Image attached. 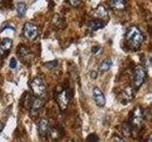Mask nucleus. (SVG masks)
Returning <instances> with one entry per match:
<instances>
[{
	"mask_svg": "<svg viewBox=\"0 0 152 142\" xmlns=\"http://www.w3.org/2000/svg\"><path fill=\"white\" fill-rule=\"evenodd\" d=\"M57 65V62L56 61H53V62H50V63H47L45 64V66H47L49 69H51V68H53L55 67V66Z\"/></svg>",
	"mask_w": 152,
	"mask_h": 142,
	"instance_id": "6ab92c4d",
	"label": "nucleus"
},
{
	"mask_svg": "<svg viewBox=\"0 0 152 142\" xmlns=\"http://www.w3.org/2000/svg\"><path fill=\"white\" fill-rule=\"evenodd\" d=\"M104 24L103 21H101L100 19H96V20H92L89 22L88 28L91 31H96V30H100V28H104Z\"/></svg>",
	"mask_w": 152,
	"mask_h": 142,
	"instance_id": "f8f14e48",
	"label": "nucleus"
},
{
	"mask_svg": "<svg viewBox=\"0 0 152 142\" xmlns=\"http://www.w3.org/2000/svg\"><path fill=\"white\" fill-rule=\"evenodd\" d=\"M30 106H31V113L32 115H36L43 107V101L38 97L34 98L32 99L31 103L30 104Z\"/></svg>",
	"mask_w": 152,
	"mask_h": 142,
	"instance_id": "9b49d317",
	"label": "nucleus"
},
{
	"mask_svg": "<svg viewBox=\"0 0 152 142\" xmlns=\"http://www.w3.org/2000/svg\"><path fill=\"white\" fill-rule=\"evenodd\" d=\"M92 97L98 107L102 108L106 105V97L99 87H94L92 89Z\"/></svg>",
	"mask_w": 152,
	"mask_h": 142,
	"instance_id": "0eeeda50",
	"label": "nucleus"
},
{
	"mask_svg": "<svg viewBox=\"0 0 152 142\" xmlns=\"http://www.w3.org/2000/svg\"><path fill=\"white\" fill-rule=\"evenodd\" d=\"M16 65H17V62H16V60L14 59V58H12V59L11 60V62H10V67L12 68V69H14V68L16 67Z\"/></svg>",
	"mask_w": 152,
	"mask_h": 142,
	"instance_id": "aec40b11",
	"label": "nucleus"
},
{
	"mask_svg": "<svg viewBox=\"0 0 152 142\" xmlns=\"http://www.w3.org/2000/svg\"><path fill=\"white\" fill-rule=\"evenodd\" d=\"M56 101L58 103L61 110H66L69 102V98L66 89H61L60 91L57 93Z\"/></svg>",
	"mask_w": 152,
	"mask_h": 142,
	"instance_id": "39448f33",
	"label": "nucleus"
},
{
	"mask_svg": "<svg viewBox=\"0 0 152 142\" xmlns=\"http://www.w3.org/2000/svg\"><path fill=\"white\" fill-rule=\"evenodd\" d=\"M16 12L18 13L19 16L25 15V13L27 12V5L24 2H19L16 4Z\"/></svg>",
	"mask_w": 152,
	"mask_h": 142,
	"instance_id": "2eb2a0df",
	"label": "nucleus"
},
{
	"mask_svg": "<svg viewBox=\"0 0 152 142\" xmlns=\"http://www.w3.org/2000/svg\"><path fill=\"white\" fill-rule=\"evenodd\" d=\"M109 4L113 9L123 11L126 8V0H110Z\"/></svg>",
	"mask_w": 152,
	"mask_h": 142,
	"instance_id": "ddd939ff",
	"label": "nucleus"
},
{
	"mask_svg": "<svg viewBox=\"0 0 152 142\" xmlns=\"http://www.w3.org/2000/svg\"><path fill=\"white\" fill-rule=\"evenodd\" d=\"M91 14H92V16L95 17V18H97V19H104V18H107V9L104 8V6H102V5H100V6H98L96 9H94L93 11L91 12Z\"/></svg>",
	"mask_w": 152,
	"mask_h": 142,
	"instance_id": "9d476101",
	"label": "nucleus"
},
{
	"mask_svg": "<svg viewBox=\"0 0 152 142\" xmlns=\"http://www.w3.org/2000/svg\"><path fill=\"white\" fill-rule=\"evenodd\" d=\"M147 142H151V135H149L147 137Z\"/></svg>",
	"mask_w": 152,
	"mask_h": 142,
	"instance_id": "393cba45",
	"label": "nucleus"
},
{
	"mask_svg": "<svg viewBox=\"0 0 152 142\" xmlns=\"http://www.w3.org/2000/svg\"><path fill=\"white\" fill-rule=\"evenodd\" d=\"M126 40L133 49H138L144 41V35L139 28L132 26L128 28L126 33Z\"/></svg>",
	"mask_w": 152,
	"mask_h": 142,
	"instance_id": "f257e3e1",
	"label": "nucleus"
},
{
	"mask_svg": "<svg viewBox=\"0 0 152 142\" xmlns=\"http://www.w3.org/2000/svg\"><path fill=\"white\" fill-rule=\"evenodd\" d=\"M49 130H50L49 120H46V118H42L39 121V124H38V133H39L40 136L45 137L49 134Z\"/></svg>",
	"mask_w": 152,
	"mask_h": 142,
	"instance_id": "1a4fd4ad",
	"label": "nucleus"
},
{
	"mask_svg": "<svg viewBox=\"0 0 152 142\" xmlns=\"http://www.w3.org/2000/svg\"><path fill=\"white\" fill-rule=\"evenodd\" d=\"M124 95L125 97L126 98L127 101H131L132 98H133V91H132V88L131 87H127L125 91H124Z\"/></svg>",
	"mask_w": 152,
	"mask_h": 142,
	"instance_id": "dca6fc26",
	"label": "nucleus"
},
{
	"mask_svg": "<svg viewBox=\"0 0 152 142\" xmlns=\"http://www.w3.org/2000/svg\"><path fill=\"white\" fill-rule=\"evenodd\" d=\"M100 49H101V47H100V46H93V47H92V49H91L92 53H93V54H97V53H98V51L100 50Z\"/></svg>",
	"mask_w": 152,
	"mask_h": 142,
	"instance_id": "412c9836",
	"label": "nucleus"
},
{
	"mask_svg": "<svg viewBox=\"0 0 152 142\" xmlns=\"http://www.w3.org/2000/svg\"><path fill=\"white\" fill-rule=\"evenodd\" d=\"M2 2V0H0V3H1Z\"/></svg>",
	"mask_w": 152,
	"mask_h": 142,
	"instance_id": "bb28decb",
	"label": "nucleus"
},
{
	"mask_svg": "<svg viewBox=\"0 0 152 142\" xmlns=\"http://www.w3.org/2000/svg\"><path fill=\"white\" fill-rule=\"evenodd\" d=\"M68 142H72V141H71V140H69V141H68Z\"/></svg>",
	"mask_w": 152,
	"mask_h": 142,
	"instance_id": "a878e982",
	"label": "nucleus"
},
{
	"mask_svg": "<svg viewBox=\"0 0 152 142\" xmlns=\"http://www.w3.org/2000/svg\"><path fill=\"white\" fill-rule=\"evenodd\" d=\"M111 65H112V61L111 59H104L101 64H100L99 65V70L100 71H102V72H106V71L109 70V68L111 67Z\"/></svg>",
	"mask_w": 152,
	"mask_h": 142,
	"instance_id": "4468645a",
	"label": "nucleus"
},
{
	"mask_svg": "<svg viewBox=\"0 0 152 142\" xmlns=\"http://www.w3.org/2000/svg\"><path fill=\"white\" fill-rule=\"evenodd\" d=\"M146 77V70L142 65H137L133 75V85L136 89L140 88L144 83Z\"/></svg>",
	"mask_w": 152,
	"mask_h": 142,
	"instance_id": "f03ea898",
	"label": "nucleus"
},
{
	"mask_svg": "<svg viewBox=\"0 0 152 142\" xmlns=\"http://www.w3.org/2000/svg\"><path fill=\"white\" fill-rule=\"evenodd\" d=\"M69 3L72 7L76 8V7L80 6L81 1H80V0H69Z\"/></svg>",
	"mask_w": 152,
	"mask_h": 142,
	"instance_id": "a211bd4d",
	"label": "nucleus"
},
{
	"mask_svg": "<svg viewBox=\"0 0 152 142\" xmlns=\"http://www.w3.org/2000/svg\"><path fill=\"white\" fill-rule=\"evenodd\" d=\"M31 88L37 97H43L46 94V85L41 78H34L31 83Z\"/></svg>",
	"mask_w": 152,
	"mask_h": 142,
	"instance_id": "7ed1b4c3",
	"label": "nucleus"
},
{
	"mask_svg": "<svg viewBox=\"0 0 152 142\" xmlns=\"http://www.w3.org/2000/svg\"><path fill=\"white\" fill-rule=\"evenodd\" d=\"M87 142H99V137L95 134H91L87 137Z\"/></svg>",
	"mask_w": 152,
	"mask_h": 142,
	"instance_id": "f3484780",
	"label": "nucleus"
},
{
	"mask_svg": "<svg viewBox=\"0 0 152 142\" xmlns=\"http://www.w3.org/2000/svg\"><path fill=\"white\" fill-rule=\"evenodd\" d=\"M3 129H4V123L0 122V134H1V132L3 131Z\"/></svg>",
	"mask_w": 152,
	"mask_h": 142,
	"instance_id": "b1692460",
	"label": "nucleus"
},
{
	"mask_svg": "<svg viewBox=\"0 0 152 142\" xmlns=\"http://www.w3.org/2000/svg\"><path fill=\"white\" fill-rule=\"evenodd\" d=\"M24 35L28 40H34L38 35V28L31 23H26L24 25Z\"/></svg>",
	"mask_w": 152,
	"mask_h": 142,
	"instance_id": "423d86ee",
	"label": "nucleus"
},
{
	"mask_svg": "<svg viewBox=\"0 0 152 142\" xmlns=\"http://www.w3.org/2000/svg\"><path fill=\"white\" fill-rule=\"evenodd\" d=\"M113 142H125V141H124L122 138H120V137H115L114 140H113Z\"/></svg>",
	"mask_w": 152,
	"mask_h": 142,
	"instance_id": "4be33fe9",
	"label": "nucleus"
},
{
	"mask_svg": "<svg viewBox=\"0 0 152 142\" xmlns=\"http://www.w3.org/2000/svg\"><path fill=\"white\" fill-rule=\"evenodd\" d=\"M90 75H91L92 79H96V77H97V73L96 72H91V74H90Z\"/></svg>",
	"mask_w": 152,
	"mask_h": 142,
	"instance_id": "5701e85b",
	"label": "nucleus"
},
{
	"mask_svg": "<svg viewBox=\"0 0 152 142\" xmlns=\"http://www.w3.org/2000/svg\"><path fill=\"white\" fill-rule=\"evenodd\" d=\"M12 41L9 38H5L0 43V59L7 54V52H9L12 49Z\"/></svg>",
	"mask_w": 152,
	"mask_h": 142,
	"instance_id": "6e6552de",
	"label": "nucleus"
},
{
	"mask_svg": "<svg viewBox=\"0 0 152 142\" xmlns=\"http://www.w3.org/2000/svg\"><path fill=\"white\" fill-rule=\"evenodd\" d=\"M144 110L140 106H137L134 108V110L131 113V117H130V120H131V124L135 127H139L142 125V121H144Z\"/></svg>",
	"mask_w": 152,
	"mask_h": 142,
	"instance_id": "20e7f679",
	"label": "nucleus"
}]
</instances>
